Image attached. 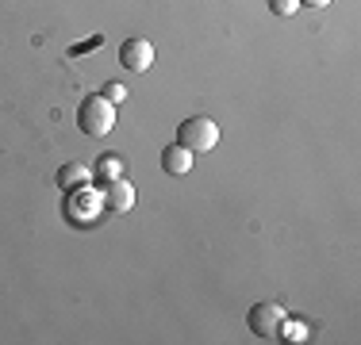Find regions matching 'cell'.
I'll return each mask as SVG.
<instances>
[{"label": "cell", "instance_id": "cell-5", "mask_svg": "<svg viewBox=\"0 0 361 345\" xmlns=\"http://www.w3.org/2000/svg\"><path fill=\"white\" fill-rule=\"evenodd\" d=\"M104 207L108 211H116V215H127L135 207V184L127 177H116V180H104Z\"/></svg>", "mask_w": 361, "mask_h": 345}, {"label": "cell", "instance_id": "cell-10", "mask_svg": "<svg viewBox=\"0 0 361 345\" xmlns=\"http://www.w3.org/2000/svg\"><path fill=\"white\" fill-rule=\"evenodd\" d=\"M100 96H104L108 104H123V100H127V89H123L119 81H108L104 89H100Z\"/></svg>", "mask_w": 361, "mask_h": 345}, {"label": "cell", "instance_id": "cell-8", "mask_svg": "<svg viewBox=\"0 0 361 345\" xmlns=\"http://www.w3.org/2000/svg\"><path fill=\"white\" fill-rule=\"evenodd\" d=\"M58 184L62 188H81V184H92V169L81 165V161H70V165L58 169Z\"/></svg>", "mask_w": 361, "mask_h": 345}, {"label": "cell", "instance_id": "cell-7", "mask_svg": "<svg viewBox=\"0 0 361 345\" xmlns=\"http://www.w3.org/2000/svg\"><path fill=\"white\" fill-rule=\"evenodd\" d=\"M161 169L169 172V177H185L188 169H192V150H185V146H166L161 150Z\"/></svg>", "mask_w": 361, "mask_h": 345}, {"label": "cell", "instance_id": "cell-11", "mask_svg": "<svg viewBox=\"0 0 361 345\" xmlns=\"http://www.w3.org/2000/svg\"><path fill=\"white\" fill-rule=\"evenodd\" d=\"M269 12L273 15H296L300 12V0H269Z\"/></svg>", "mask_w": 361, "mask_h": 345}, {"label": "cell", "instance_id": "cell-4", "mask_svg": "<svg viewBox=\"0 0 361 345\" xmlns=\"http://www.w3.org/2000/svg\"><path fill=\"white\" fill-rule=\"evenodd\" d=\"M100 207H104V196H100L92 184H81V188H73L66 211H70L77 222H89V219H97V215H100Z\"/></svg>", "mask_w": 361, "mask_h": 345}, {"label": "cell", "instance_id": "cell-1", "mask_svg": "<svg viewBox=\"0 0 361 345\" xmlns=\"http://www.w3.org/2000/svg\"><path fill=\"white\" fill-rule=\"evenodd\" d=\"M77 127L89 138H104L116 127V104H108L104 96H85L77 108Z\"/></svg>", "mask_w": 361, "mask_h": 345}, {"label": "cell", "instance_id": "cell-3", "mask_svg": "<svg viewBox=\"0 0 361 345\" xmlns=\"http://www.w3.org/2000/svg\"><path fill=\"white\" fill-rule=\"evenodd\" d=\"M250 330H254V338H262V341H277V338H285V307L281 303H257L250 307Z\"/></svg>", "mask_w": 361, "mask_h": 345}, {"label": "cell", "instance_id": "cell-9", "mask_svg": "<svg viewBox=\"0 0 361 345\" xmlns=\"http://www.w3.org/2000/svg\"><path fill=\"white\" fill-rule=\"evenodd\" d=\"M92 177H100V180H116V177H123V161H119L116 153H104V158L97 161V169H92Z\"/></svg>", "mask_w": 361, "mask_h": 345}, {"label": "cell", "instance_id": "cell-6", "mask_svg": "<svg viewBox=\"0 0 361 345\" xmlns=\"http://www.w3.org/2000/svg\"><path fill=\"white\" fill-rule=\"evenodd\" d=\"M119 62L131 69V73H146V69L154 65V42H146V39H127L123 46H119Z\"/></svg>", "mask_w": 361, "mask_h": 345}, {"label": "cell", "instance_id": "cell-2", "mask_svg": "<svg viewBox=\"0 0 361 345\" xmlns=\"http://www.w3.org/2000/svg\"><path fill=\"white\" fill-rule=\"evenodd\" d=\"M177 142L185 146V150H192V153H208V150H216V142H219V127H216V119H208V115H192V119H185V123H180V131H177Z\"/></svg>", "mask_w": 361, "mask_h": 345}, {"label": "cell", "instance_id": "cell-12", "mask_svg": "<svg viewBox=\"0 0 361 345\" xmlns=\"http://www.w3.org/2000/svg\"><path fill=\"white\" fill-rule=\"evenodd\" d=\"M300 4H312V8H323V4H331V0H300Z\"/></svg>", "mask_w": 361, "mask_h": 345}]
</instances>
